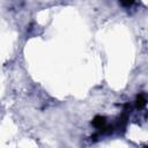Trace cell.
<instances>
[{"mask_svg": "<svg viewBox=\"0 0 148 148\" xmlns=\"http://www.w3.org/2000/svg\"><path fill=\"white\" fill-rule=\"evenodd\" d=\"M91 124L97 128V130H105L106 128V118L105 117H103V116H96L94 119H92V121H91Z\"/></svg>", "mask_w": 148, "mask_h": 148, "instance_id": "cell-1", "label": "cell"}, {"mask_svg": "<svg viewBox=\"0 0 148 148\" xmlns=\"http://www.w3.org/2000/svg\"><path fill=\"white\" fill-rule=\"evenodd\" d=\"M119 2L123 7H131L135 2V0H119Z\"/></svg>", "mask_w": 148, "mask_h": 148, "instance_id": "cell-3", "label": "cell"}, {"mask_svg": "<svg viewBox=\"0 0 148 148\" xmlns=\"http://www.w3.org/2000/svg\"><path fill=\"white\" fill-rule=\"evenodd\" d=\"M146 102H147V99H146L145 94H139V95L136 96L135 104H136V108H138V109H143V108L146 106Z\"/></svg>", "mask_w": 148, "mask_h": 148, "instance_id": "cell-2", "label": "cell"}]
</instances>
